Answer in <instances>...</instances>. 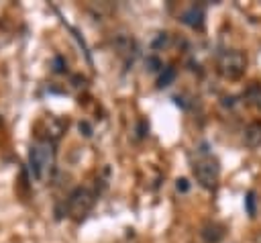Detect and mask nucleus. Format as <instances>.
Instances as JSON below:
<instances>
[{
  "instance_id": "obj_12",
  "label": "nucleus",
  "mask_w": 261,
  "mask_h": 243,
  "mask_svg": "<svg viewBox=\"0 0 261 243\" xmlns=\"http://www.w3.org/2000/svg\"><path fill=\"white\" fill-rule=\"evenodd\" d=\"M175 188H177V192L186 194V192L190 190V180H188V178H177V180H175Z\"/></svg>"
},
{
  "instance_id": "obj_8",
  "label": "nucleus",
  "mask_w": 261,
  "mask_h": 243,
  "mask_svg": "<svg viewBox=\"0 0 261 243\" xmlns=\"http://www.w3.org/2000/svg\"><path fill=\"white\" fill-rule=\"evenodd\" d=\"M173 80H175V67H163V71L159 74L157 86H159V88H165V86H169Z\"/></svg>"
},
{
  "instance_id": "obj_2",
  "label": "nucleus",
  "mask_w": 261,
  "mask_h": 243,
  "mask_svg": "<svg viewBox=\"0 0 261 243\" xmlns=\"http://www.w3.org/2000/svg\"><path fill=\"white\" fill-rule=\"evenodd\" d=\"M94 206V194L84 188V186H77L71 190L69 198H67V210L73 218H82L90 212V208Z\"/></svg>"
},
{
  "instance_id": "obj_9",
  "label": "nucleus",
  "mask_w": 261,
  "mask_h": 243,
  "mask_svg": "<svg viewBox=\"0 0 261 243\" xmlns=\"http://www.w3.org/2000/svg\"><path fill=\"white\" fill-rule=\"evenodd\" d=\"M247 100H249V104H253L255 108L261 110V88L259 86H251L249 92H247Z\"/></svg>"
},
{
  "instance_id": "obj_15",
  "label": "nucleus",
  "mask_w": 261,
  "mask_h": 243,
  "mask_svg": "<svg viewBox=\"0 0 261 243\" xmlns=\"http://www.w3.org/2000/svg\"><path fill=\"white\" fill-rule=\"evenodd\" d=\"M145 133H147V123L141 120V123H139V137H145Z\"/></svg>"
},
{
  "instance_id": "obj_11",
  "label": "nucleus",
  "mask_w": 261,
  "mask_h": 243,
  "mask_svg": "<svg viewBox=\"0 0 261 243\" xmlns=\"http://www.w3.org/2000/svg\"><path fill=\"white\" fill-rule=\"evenodd\" d=\"M245 204H247V212H249V216H255V192H249V194H247Z\"/></svg>"
},
{
  "instance_id": "obj_14",
  "label": "nucleus",
  "mask_w": 261,
  "mask_h": 243,
  "mask_svg": "<svg viewBox=\"0 0 261 243\" xmlns=\"http://www.w3.org/2000/svg\"><path fill=\"white\" fill-rule=\"evenodd\" d=\"M53 65H55L53 69H55L57 74H61V71H63V67H65V63H63V59H61V57H55V59H53Z\"/></svg>"
},
{
  "instance_id": "obj_4",
  "label": "nucleus",
  "mask_w": 261,
  "mask_h": 243,
  "mask_svg": "<svg viewBox=\"0 0 261 243\" xmlns=\"http://www.w3.org/2000/svg\"><path fill=\"white\" fill-rule=\"evenodd\" d=\"M218 174H220L218 161L212 157H202L194 165V176L200 182V186H204V188H212L218 180Z\"/></svg>"
},
{
  "instance_id": "obj_7",
  "label": "nucleus",
  "mask_w": 261,
  "mask_h": 243,
  "mask_svg": "<svg viewBox=\"0 0 261 243\" xmlns=\"http://www.w3.org/2000/svg\"><path fill=\"white\" fill-rule=\"evenodd\" d=\"M222 227L216 225V223H206L204 229H202V237L208 241V243H218L222 239Z\"/></svg>"
},
{
  "instance_id": "obj_1",
  "label": "nucleus",
  "mask_w": 261,
  "mask_h": 243,
  "mask_svg": "<svg viewBox=\"0 0 261 243\" xmlns=\"http://www.w3.org/2000/svg\"><path fill=\"white\" fill-rule=\"evenodd\" d=\"M245 67H247V57H245L241 51H237V49L224 51V53H220V57H218V71H220L224 78H228V80L241 78L243 71H245Z\"/></svg>"
},
{
  "instance_id": "obj_3",
  "label": "nucleus",
  "mask_w": 261,
  "mask_h": 243,
  "mask_svg": "<svg viewBox=\"0 0 261 243\" xmlns=\"http://www.w3.org/2000/svg\"><path fill=\"white\" fill-rule=\"evenodd\" d=\"M51 161H53V151H51V147L47 143L31 147V151H29V167H31V174H33L35 180L43 178V172H45L47 165H51Z\"/></svg>"
},
{
  "instance_id": "obj_10",
  "label": "nucleus",
  "mask_w": 261,
  "mask_h": 243,
  "mask_svg": "<svg viewBox=\"0 0 261 243\" xmlns=\"http://www.w3.org/2000/svg\"><path fill=\"white\" fill-rule=\"evenodd\" d=\"M145 65H147V69H149V71H159V69H163L161 59H159V57H155V55H149V57L145 59Z\"/></svg>"
},
{
  "instance_id": "obj_5",
  "label": "nucleus",
  "mask_w": 261,
  "mask_h": 243,
  "mask_svg": "<svg viewBox=\"0 0 261 243\" xmlns=\"http://www.w3.org/2000/svg\"><path fill=\"white\" fill-rule=\"evenodd\" d=\"M243 141L249 149H255V147H261V123L259 120H253L247 125L245 129V135H243Z\"/></svg>"
},
{
  "instance_id": "obj_13",
  "label": "nucleus",
  "mask_w": 261,
  "mask_h": 243,
  "mask_svg": "<svg viewBox=\"0 0 261 243\" xmlns=\"http://www.w3.org/2000/svg\"><path fill=\"white\" fill-rule=\"evenodd\" d=\"M77 129H80V133H82L84 137H92V125H90L88 120H80Z\"/></svg>"
},
{
  "instance_id": "obj_6",
  "label": "nucleus",
  "mask_w": 261,
  "mask_h": 243,
  "mask_svg": "<svg viewBox=\"0 0 261 243\" xmlns=\"http://www.w3.org/2000/svg\"><path fill=\"white\" fill-rule=\"evenodd\" d=\"M181 22L188 25V27H192V29H200L204 25V12H202V8H196V6L188 8L181 14Z\"/></svg>"
}]
</instances>
